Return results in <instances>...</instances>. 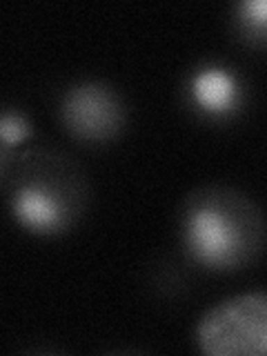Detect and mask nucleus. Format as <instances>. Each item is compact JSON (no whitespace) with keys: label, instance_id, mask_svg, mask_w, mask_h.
I'll return each instance as SVG.
<instances>
[{"label":"nucleus","instance_id":"nucleus-1","mask_svg":"<svg viewBox=\"0 0 267 356\" xmlns=\"http://www.w3.org/2000/svg\"><path fill=\"white\" fill-rule=\"evenodd\" d=\"M185 252L209 270H241L267 243V218L250 196L222 185L189 192L178 209Z\"/></svg>","mask_w":267,"mask_h":356},{"label":"nucleus","instance_id":"nucleus-2","mask_svg":"<svg viewBox=\"0 0 267 356\" xmlns=\"http://www.w3.org/2000/svg\"><path fill=\"white\" fill-rule=\"evenodd\" d=\"M3 185L14 218L36 234H63L74 227L89 198L78 165L47 147L16 156V176H5Z\"/></svg>","mask_w":267,"mask_h":356},{"label":"nucleus","instance_id":"nucleus-3","mask_svg":"<svg viewBox=\"0 0 267 356\" xmlns=\"http://www.w3.org/2000/svg\"><path fill=\"white\" fill-rule=\"evenodd\" d=\"M207 356H267V292H243L205 309L194 327Z\"/></svg>","mask_w":267,"mask_h":356},{"label":"nucleus","instance_id":"nucleus-4","mask_svg":"<svg viewBox=\"0 0 267 356\" xmlns=\"http://www.w3.org/2000/svg\"><path fill=\"white\" fill-rule=\"evenodd\" d=\"M60 120L65 129L81 140H109L125 125V107L109 85L85 81L65 92Z\"/></svg>","mask_w":267,"mask_h":356},{"label":"nucleus","instance_id":"nucleus-5","mask_svg":"<svg viewBox=\"0 0 267 356\" xmlns=\"http://www.w3.org/2000/svg\"><path fill=\"white\" fill-rule=\"evenodd\" d=\"M192 96L205 111L222 114L236 105L238 85L229 72L220 67H207L192 78Z\"/></svg>","mask_w":267,"mask_h":356},{"label":"nucleus","instance_id":"nucleus-6","mask_svg":"<svg viewBox=\"0 0 267 356\" xmlns=\"http://www.w3.org/2000/svg\"><path fill=\"white\" fill-rule=\"evenodd\" d=\"M29 136V122L20 111L7 109L0 118V163L9 159V152Z\"/></svg>","mask_w":267,"mask_h":356},{"label":"nucleus","instance_id":"nucleus-7","mask_svg":"<svg viewBox=\"0 0 267 356\" xmlns=\"http://www.w3.org/2000/svg\"><path fill=\"white\" fill-rule=\"evenodd\" d=\"M238 18L250 33L267 36V0H245L238 5Z\"/></svg>","mask_w":267,"mask_h":356}]
</instances>
